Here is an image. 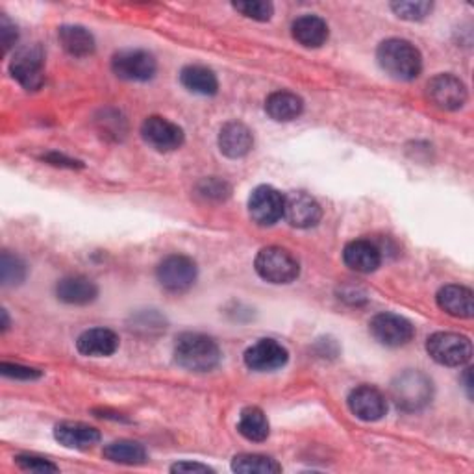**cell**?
<instances>
[{
	"label": "cell",
	"instance_id": "cell-1",
	"mask_svg": "<svg viewBox=\"0 0 474 474\" xmlns=\"http://www.w3.org/2000/svg\"><path fill=\"white\" fill-rule=\"evenodd\" d=\"M174 360L185 371L208 372L219 365L220 349L211 337L204 334L185 332L176 337Z\"/></svg>",
	"mask_w": 474,
	"mask_h": 474
},
{
	"label": "cell",
	"instance_id": "cell-2",
	"mask_svg": "<svg viewBox=\"0 0 474 474\" xmlns=\"http://www.w3.org/2000/svg\"><path fill=\"white\" fill-rule=\"evenodd\" d=\"M380 67L395 80H416L423 69L421 52L406 40H388L376 50Z\"/></svg>",
	"mask_w": 474,
	"mask_h": 474
},
{
	"label": "cell",
	"instance_id": "cell-3",
	"mask_svg": "<svg viewBox=\"0 0 474 474\" xmlns=\"http://www.w3.org/2000/svg\"><path fill=\"white\" fill-rule=\"evenodd\" d=\"M432 380L421 371H406L391 384V397L404 412H419L432 400Z\"/></svg>",
	"mask_w": 474,
	"mask_h": 474
},
{
	"label": "cell",
	"instance_id": "cell-4",
	"mask_svg": "<svg viewBox=\"0 0 474 474\" xmlns=\"http://www.w3.org/2000/svg\"><path fill=\"white\" fill-rule=\"evenodd\" d=\"M255 267L256 273L269 283H291L300 273L297 258L282 246L262 248L256 256Z\"/></svg>",
	"mask_w": 474,
	"mask_h": 474
},
{
	"label": "cell",
	"instance_id": "cell-5",
	"mask_svg": "<svg viewBox=\"0 0 474 474\" xmlns=\"http://www.w3.org/2000/svg\"><path fill=\"white\" fill-rule=\"evenodd\" d=\"M426 351L434 362L447 367H461L472 356L469 337L454 332H437L428 337Z\"/></svg>",
	"mask_w": 474,
	"mask_h": 474
},
{
	"label": "cell",
	"instance_id": "cell-6",
	"mask_svg": "<svg viewBox=\"0 0 474 474\" xmlns=\"http://www.w3.org/2000/svg\"><path fill=\"white\" fill-rule=\"evenodd\" d=\"M371 335L384 346H391V349H397V346H404L409 341L414 339L416 328L409 323L406 317H400L397 313H378L376 317L369 323Z\"/></svg>",
	"mask_w": 474,
	"mask_h": 474
},
{
	"label": "cell",
	"instance_id": "cell-7",
	"mask_svg": "<svg viewBox=\"0 0 474 474\" xmlns=\"http://www.w3.org/2000/svg\"><path fill=\"white\" fill-rule=\"evenodd\" d=\"M157 63L152 54L139 49L121 50L112 59V71L115 76L129 82H147L156 75Z\"/></svg>",
	"mask_w": 474,
	"mask_h": 474
},
{
	"label": "cell",
	"instance_id": "cell-8",
	"mask_svg": "<svg viewBox=\"0 0 474 474\" xmlns=\"http://www.w3.org/2000/svg\"><path fill=\"white\" fill-rule=\"evenodd\" d=\"M157 282L171 293H182L193 286L197 280V265L192 258L173 255L167 256L156 271Z\"/></svg>",
	"mask_w": 474,
	"mask_h": 474
},
{
	"label": "cell",
	"instance_id": "cell-9",
	"mask_svg": "<svg viewBox=\"0 0 474 474\" xmlns=\"http://www.w3.org/2000/svg\"><path fill=\"white\" fill-rule=\"evenodd\" d=\"M428 101L443 112H456L467 103V87L454 75H437L426 85Z\"/></svg>",
	"mask_w": 474,
	"mask_h": 474
},
{
	"label": "cell",
	"instance_id": "cell-10",
	"mask_svg": "<svg viewBox=\"0 0 474 474\" xmlns=\"http://www.w3.org/2000/svg\"><path fill=\"white\" fill-rule=\"evenodd\" d=\"M10 73L26 91H38L45 82L41 49L26 47L15 52L10 63Z\"/></svg>",
	"mask_w": 474,
	"mask_h": 474
},
{
	"label": "cell",
	"instance_id": "cell-11",
	"mask_svg": "<svg viewBox=\"0 0 474 474\" xmlns=\"http://www.w3.org/2000/svg\"><path fill=\"white\" fill-rule=\"evenodd\" d=\"M141 136L157 152H173L183 145V130L165 117L152 115L141 126Z\"/></svg>",
	"mask_w": 474,
	"mask_h": 474
},
{
	"label": "cell",
	"instance_id": "cell-12",
	"mask_svg": "<svg viewBox=\"0 0 474 474\" xmlns=\"http://www.w3.org/2000/svg\"><path fill=\"white\" fill-rule=\"evenodd\" d=\"M248 213L260 227H273L283 217V197L271 185H260L248 199Z\"/></svg>",
	"mask_w": 474,
	"mask_h": 474
},
{
	"label": "cell",
	"instance_id": "cell-13",
	"mask_svg": "<svg viewBox=\"0 0 474 474\" xmlns=\"http://www.w3.org/2000/svg\"><path fill=\"white\" fill-rule=\"evenodd\" d=\"M290 354L286 346H282L274 339H260L246 349L245 363L248 369L256 372H271L288 363Z\"/></svg>",
	"mask_w": 474,
	"mask_h": 474
},
{
	"label": "cell",
	"instance_id": "cell-14",
	"mask_svg": "<svg viewBox=\"0 0 474 474\" xmlns=\"http://www.w3.org/2000/svg\"><path fill=\"white\" fill-rule=\"evenodd\" d=\"M283 217L295 228H311L321 220L323 210L319 202L308 193L295 192L283 197Z\"/></svg>",
	"mask_w": 474,
	"mask_h": 474
},
{
	"label": "cell",
	"instance_id": "cell-15",
	"mask_svg": "<svg viewBox=\"0 0 474 474\" xmlns=\"http://www.w3.org/2000/svg\"><path fill=\"white\" fill-rule=\"evenodd\" d=\"M351 412L367 423L380 421L388 412L386 397L372 386H360L349 395Z\"/></svg>",
	"mask_w": 474,
	"mask_h": 474
},
{
	"label": "cell",
	"instance_id": "cell-16",
	"mask_svg": "<svg viewBox=\"0 0 474 474\" xmlns=\"http://www.w3.org/2000/svg\"><path fill=\"white\" fill-rule=\"evenodd\" d=\"M54 437L59 445L73 451H89L101 441V432L84 423H59L54 428Z\"/></svg>",
	"mask_w": 474,
	"mask_h": 474
},
{
	"label": "cell",
	"instance_id": "cell-17",
	"mask_svg": "<svg viewBox=\"0 0 474 474\" xmlns=\"http://www.w3.org/2000/svg\"><path fill=\"white\" fill-rule=\"evenodd\" d=\"M343 260L346 267L356 273H374L382 264V252L374 243L367 239L351 241L343 250Z\"/></svg>",
	"mask_w": 474,
	"mask_h": 474
},
{
	"label": "cell",
	"instance_id": "cell-18",
	"mask_svg": "<svg viewBox=\"0 0 474 474\" xmlns=\"http://www.w3.org/2000/svg\"><path fill=\"white\" fill-rule=\"evenodd\" d=\"M252 147H255V136H252L246 124L232 121L220 129L219 148L225 156L232 157V160L246 156L252 150Z\"/></svg>",
	"mask_w": 474,
	"mask_h": 474
},
{
	"label": "cell",
	"instance_id": "cell-19",
	"mask_svg": "<svg viewBox=\"0 0 474 474\" xmlns=\"http://www.w3.org/2000/svg\"><path fill=\"white\" fill-rule=\"evenodd\" d=\"M56 295L61 302H66V304L85 306L97 299L99 288L94 286V282H91L85 276H67L58 282Z\"/></svg>",
	"mask_w": 474,
	"mask_h": 474
},
{
	"label": "cell",
	"instance_id": "cell-20",
	"mask_svg": "<svg viewBox=\"0 0 474 474\" xmlns=\"http://www.w3.org/2000/svg\"><path fill=\"white\" fill-rule=\"evenodd\" d=\"M117 346H119V337L115 332L108 328L85 330L76 341L78 353L91 358L112 356L117 351Z\"/></svg>",
	"mask_w": 474,
	"mask_h": 474
},
{
	"label": "cell",
	"instance_id": "cell-21",
	"mask_svg": "<svg viewBox=\"0 0 474 474\" xmlns=\"http://www.w3.org/2000/svg\"><path fill=\"white\" fill-rule=\"evenodd\" d=\"M437 306L445 313L452 315V317L470 319L472 311H474L472 291L465 286H456V283H451V286L439 290Z\"/></svg>",
	"mask_w": 474,
	"mask_h": 474
},
{
	"label": "cell",
	"instance_id": "cell-22",
	"mask_svg": "<svg viewBox=\"0 0 474 474\" xmlns=\"http://www.w3.org/2000/svg\"><path fill=\"white\" fill-rule=\"evenodd\" d=\"M291 34L302 47L319 49L328 40V24L317 15H302L293 22Z\"/></svg>",
	"mask_w": 474,
	"mask_h": 474
},
{
	"label": "cell",
	"instance_id": "cell-23",
	"mask_svg": "<svg viewBox=\"0 0 474 474\" xmlns=\"http://www.w3.org/2000/svg\"><path fill=\"white\" fill-rule=\"evenodd\" d=\"M304 103L295 93L290 91H276L269 94L265 101V112L271 119L278 122H290L302 115Z\"/></svg>",
	"mask_w": 474,
	"mask_h": 474
},
{
	"label": "cell",
	"instance_id": "cell-24",
	"mask_svg": "<svg viewBox=\"0 0 474 474\" xmlns=\"http://www.w3.org/2000/svg\"><path fill=\"white\" fill-rule=\"evenodd\" d=\"M58 40L67 54L75 58H85L94 52V38L84 26L66 24L58 30Z\"/></svg>",
	"mask_w": 474,
	"mask_h": 474
},
{
	"label": "cell",
	"instance_id": "cell-25",
	"mask_svg": "<svg viewBox=\"0 0 474 474\" xmlns=\"http://www.w3.org/2000/svg\"><path fill=\"white\" fill-rule=\"evenodd\" d=\"M237 430L245 439L255 441V443H262V441L269 437V421L260 407L248 406L239 416Z\"/></svg>",
	"mask_w": 474,
	"mask_h": 474
},
{
	"label": "cell",
	"instance_id": "cell-26",
	"mask_svg": "<svg viewBox=\"0 0 474 474\" xmlns=\"http://www.w3.org/2000/svg\"><path fill=\"white\" fill-rule=\"evenodd\" d=\"M180 82L187 91L204 94V97H211L219 89V82L213 71L202 66H187L180 75Z\"/></svg>",
	"mask_w": 474,
	"mask_h": 474
},
{
	"label": "cell",
	"instance_id": "cell-27",
	"mask_svg": "<svg viewBox=\"0 0 474 474\" xmlns=\"http://www.w3.org/2000/svg\"><path fill=\"white\" fill-rule=\"evenodd\" d=\"M104 458L110 460L112 463H121V465H143L148 456L143 445H139L138 441H129L121 439L113 441L104 449Z\"/></svg>",
	"mask_w": 474,
	"mask_h": 474
},
{
	"label": "cell",
	"instance_id": "cell-28",
	"mask_svg": "<svg viewBox=\"0 0 474 474\" xmlns=\"http://www.w3.org/2000/svg\"><path fill=\"white\" fill-rule=\"evenodd\" d=\"M232 470L245 474H274L282 470V465L269 456L239 454L232 460Z\"/></svg>",
	"mask_w": 474,
	"mask_h": 474
},
{
	"label": "cell",
	"instance_id": "cell-29",
	"mask_svg": "<svg viewBox=\"0 0 474 474\" xmlns=\"http://www.w3.org/2000/svg\"><path fill=\"white\" fill-rule=\"evenodd\" d=\"M0 276H3L4 286H19L26 278V265L10 252H3L0 258Z\"/></svg>",
	"mask_w": 474,
	"mask_h": 474
},
{
	"label": "cell",
	"instance_id": "cell-30",
	"mask_svg": "<svg viewBox=\"0 0 474 474\" xmlns=\"http://www.w3.org/2000/svg\"><path fill=\"white\" fill-rule=\"evenodd\" d=\"M234 8L243 13L248 19L255 21H269L274 13V8L271 3H264V0H246V3H234Z\"/></svg>",
	"mask_w": 474,
	"mask_h": 474
},
{
	"label": "cell",
	"instance_id": "cell-31",
	"mask_svg": "<svg viewBox=\"0 0 474 474\" xmlns=\"http://www.w3.org/2000/svg\"><path fill=\"white\" fill-rule=\"evenodd\" d=\"M391 8L400 19L406 21H423L432 12L430 3H393Z\"/></svg>",
	"mask_w": 474,
	"mask_h": 474
},
{
	"label": "cell",
	"instance_id": "cell-32",
	"mask_svg": "<svg viewBox=\"0 0 474 474\" xmlns=\"http://www.w3.org/2000/svg\"><path fill=\"white\" fill-rule=\"evenodd\" d=\"M15 463L22 469V470H30V472H38V474H45V472H56L58 467L40 456H31V454H21L15 458Z\"/></svg>",
	"mask_w": 474,
	"mask_h": 474
},
{
	"label": "cell",
	"instance_id": "cell-33",
	"mask_svg": "<svg viewBox=\"0 0 474 474\" xmlns=\"http://www.w3.org/2000/svg\"><path fill=\"white\" fill-rule=\"evenodd\" d=\"M0 371H3V374L8 378H15V380H38L41 376V371L38 369L24 367L19 363H6V362L0 365Z\"/></svg>",
	"mask_w": 474,
	"mask_h": 474
},
{
	"label": "cell",
	"instance_id": "cell-34",
	"mask_svg": "<svg viewBox=\"0 0 474 474\" xmlns=\"http://www.w3.org/2000/svg\"><path fill=\"white\" fill-rule=\"evenodd\" d=\"M201 193L206 199L220 201V199H227L230 195V187L227 182H220L217 178H208L201 183Z\"/></svg>",
	"mask_w": 474,
	"mask_h": 474
},
{
	"label": "cell",
	"instance_id": "cell-35",
	"mask_svg": "<svg viewBox=\"0 0 474 474\" xmlns=\"http://www.w3.org/2000/svg\"><path fill=\"white\" fill-rule=\"evenodd\" d=\"M17 28L15 24H12L4 15H3V21H0V40H3V49H4V54L15 45L17 41Z\"/></svg>",
	"mask_w": 474,
	"mask_h": 474
},
{
	"label": "cell",
	"instance_id": "cell-36",
	"mask_svg": "<svg viewBox=\"0 0 474 474\" xmlns=\"http://www.w3.org/2000/svg\"><path fill=\"white\" fill-rule=\"evenodd\" d=\"M43 160H45V162H49V164H52V165H61V167H71V169H75V167H80V165H78V162L71 160V157L61 156V154H58V152H52V154H47V156H43Z\"/></svg>",
	"mask_w": 474,
	"mask_h": 474
},
{
	"label": "cell",
	"instance_id": "cell-37",
	"mask_svg": "<svg viewBox=\"0 0 474 474\" xmlns=\"http://www.w3.org/2000/svg\"><path fill=\"white\" fill-rule=\"evenodd\" d=\"M173 472H211V469L208 465H201V463H187V461H182V463H176L171 467Z\"/></svg>",
	"mask_w": 474,
	"mask_h": 474
},
{
	"label": "cell",
	"instance_id": "cell-38",
	"mask_svg": "<svg viewBox=\"0 0 474 474\" xmlns=\"http://www.w3.org/2000/svg\"><path fill=\"white\" fill-rule=\"evenodd\" d=\"M465 388H467V391L470 395V389H472V384H470V369H467V372H465Z\"/></svg>",
	"mask_w": 474,
	"mask_h": 474
},
{
	"label": "cell",
	"instance_id": "cell-39",
	"mask_svg": "<svg viewBox=\"0 0 474 474\" xmlns=\"http://www.w3.org/2000/svg\"><path fill=\"white\" fill-rule=\"evenodd\" d=\"M3 319H4V325H3V330L6 332V330H8V325H10V321H8V311H6V309H3Z\"/></svg>",
	"mask_w": 474,
	"mask_h": 474
}]
</instances>
